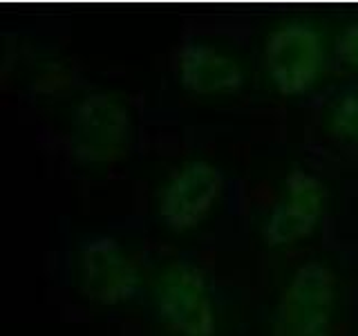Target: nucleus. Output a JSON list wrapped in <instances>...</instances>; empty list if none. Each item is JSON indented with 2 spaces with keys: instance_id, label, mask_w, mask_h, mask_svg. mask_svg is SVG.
<instances>
[{
  "instance_id": "1",
  "label": "nucleus",
  "mask_w": 358,
  "mask_h": 336,
  "mask_svg": "<svg viewBox=\"0 0 358 336\" xmlns=\"http://www.w3.org/2000/svg\"><path fill=\"white\" fill-rule=\"evenodd\" d=\"M336 278L320 260L296 269L278 302L273 336H331Z\"/></svg>"
},
{
  "instance_id": "2",
  "label": "nucleus",
  "mask_w": 358,
  "mask_h": 336,
  "mask_svg": "<svg viewBox=\"0 0 358 336\" xmlns=\"http://www.w3.org/2000/svg\"><path fill=\"white\" fill-rule=\"evenodd\" d=\"M320 34L307 22H287L264 43V67L280 94L298 97L316 83L322 70Z\"/></svg>"
},
{
  "instance_id": "3",
  "label": "nucleus",
  "mask_w": 358,
  "mask_h": 336,
  "mask_svg": "<svg viewBox=\"0 0 358 336\" xmlns=\"http://www.w3.org/2000/svg\"><path fill=\"white\" fill-rule=\"evenodd\" d=\"M159 318L179 336H215V309L206 280L195 267L175 262L155 291Z\"/></svg>"
},
{
  "instance_id": "4",
  "label": "nucleus",
  "mask_w": 358,
  "mask_h": 336,
  "mask_svg": "<svg viewBox=\"0 0 358 336\" xmlns=\"http://www.w3.org/2000/svg\"><path fill=\"white\" fill-rule=\"evenodd\" d=\"M130 132L128 110L108 94H92L74 112L72 148L85 162H115L126 155Z\"/></svg>"
},
{
  "instance_id": "5",
  "label": "nucleus",
  "mask_w": 358,
  "mask_h": 336,
  "mask_svg": "<svg viewBox=\"0 0 358 336\" xmlns=\"http://www.w3.org/2000/svg\"><path fill=\"white\" fill-rule=\"evenodd\" d=\"M324 184L316 175L302 168L291 171L264 222V242L268 246H285L311 235L324 213Z\"/></svg>"
},
{
  "instance_id": "6",
  "label": "nucleus",
  "mask_w": 358,
  "mask_h": 336,
  "mask_svg": "<svg viewBox=\"0 0 358 336\" xmlns=\"http://www.w3.org/2000/svg\"><path fill=\"white\" fill-rule=\"evenodd\" d=\"M222 188L224 177L215 164L190 162L164 188L159 216L177 233L195 229L215 206Z\"/></svg>"
},
{
  "instance_id": "7",
  "label": "nucleus",
  "mask_w": 358,
  "mask_h": 336,
  "mask_svg": "<svg viewBox=\"0 0 358 336\" xmlns=\"http://www.w3.org/2000/svg\"><path fill=\"white\" fill-rule=\"evenodd\" d=\"M83 294L99 305H121L137 294L139 269L130 253L112 238H96L81 251Z\"/></svg>"
},
{
  "instance_id": "8",
  "label": "nucleus",
  "mask_w": 358,
  "mask_h": 336,
  "mask_svg": "<svg viewBox=\"0 0 358 336\" xmlns=\"http://www.w3.org/2000/svg\"><path fill=\"white\" fill-rule=\"evenodd\" d=\"M179 83L193 94L238 92L244 83L240 65L229 54L201 41H186L177 56Z\"/></svg>"
},
{
  "instance_id": "9",
  "label": "nucleus",
  "mask_w": 358,
  "mask_h": 336,
  "mask_svg": "<svg viewBox=\"0 0 358 336\" xmlns=\"http://www.w3.org/2000/svg\"><path fill=\"white\" fill-rule=\"evenodd\" d=\"M329 132L343 148L358 150V94L356 92L341 97L338 104L334 106Z\"/></svg>"
},
{
  "instance_id": "10",
  "label": "nucleus",
  "mask_w": 358,
  "mask_h": 336,
  "mask_svg": "<svg viewBox=\"0 0 358 336\" xmlns=\"http://www.w3.org/2000/svg\"><path fill=\"white\" fill-rule=\"evenodd\" d=\"M334 54L343 67L358 72V22L347 25L338 36H336Z\"/></svg>"
}]
</instances>
